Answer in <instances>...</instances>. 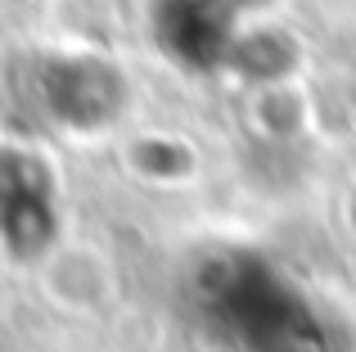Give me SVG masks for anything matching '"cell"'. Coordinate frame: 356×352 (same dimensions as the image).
Masks as SVG:
<instances>
[{
  "instance_id": "2",
  "label": "cell",
  "mask_w": 356,
  "mask_h": 352,
  "mask_svg": "<svg viewBox=\"0 0 356 352\" xmlns=\"http://www.w3.org/2000/svg\"><path fill=\"white\" fill-rule=\"evenodd\" d=\"M23 104L54 131H104L127 109V77L99 54H36L18 81Z\"/></svg>"
},
{
  "instance_id": "4",
  "label": "cell",
  "mask_w": 356,
  "mask_h": 352,
  "mask_svg": "<svg viewBox=\"0 0 356 352\" xmlns=\"http://www.w3.org/2000/svg\"><path fill=\"white\" fill-rule=\"evenodd\" d=\"M239 14L221 9L217 0H154L149 32L167 63L185 72H221L239 54Z\"/></svg>"
},
{
  "instance_id": "5",
  "label": "cell",
  "mask_w": 356,
  "mask_h": 352,
  "mask_svg": "<svg viewBox=\"0 0 356 352\" xmlns=\"http://www.w3.org/2000/svg\"><path fill=\"white\" fill-rule=\"evenodd\" d=\"M221 9H230V14H243V9H252V5H261V0H217Z\"/></svg>"
},
{
  "instance_id": "3",
  "label": "cell",
  "mask_w": 356,
  "mask_h": 352,
  "mask_svg": "<svg viewBox=\"0 0 356 352\" xmlns=\"http://www.w3.org/2000/svg\"><path fill=\"white\" fill-rule=\"evenodd\" d=\"M63 230L54 168L27 145H0V248L14 262H36Z\"/></svg>"
},
{
  "instance_id": "1",
  "label": "cell",
  "mask_w": 356,
  "mask_h": 352,
  "mask_svg": "<svg viewBox=\"0 0 356 352\" xmlns=\"http://www.w3.org/2000/svg\"><path fill=\"white\" fill-rule=\"evenodd\" d=\"M185 312L221 352H356L330 303L257 248H212L185 275Z\"/></svg>"
}]
</instances>
